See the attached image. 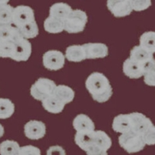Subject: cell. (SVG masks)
I'll return each mask as SVG.
<instances>
[{"instance_id":"obj_19","label":"cell","mask_w":155,"mask_h":155,"mask_svg":"<svg viewBox=\"0 0 155 155\" xmlns=\"http://www.w3.org/2000/svg\"><path fill=\"white\" fill-rule=\"evenodd\" d=\"M72 10L73 9L68 4L64 3V2H58L51 5L49 12L50 16L58 18L64 21L68 16L71 13Z\"/></svg>"},{"instance_id":"obj_35","label":"cell","mask_w":155,"mask_h":155,"mask_svg":"<svg viewBox=\"0 0 155 155\" xmlns=\"http://www.w3.org/2000/svg\"><path fill=\"white\" fill-rule=\"evenodd\" d=\"M48 154H64L65 151L64 150V149L62 147L59 146H54L50 147V149L48 151Z\"/></svg>"},{"instance_id":"obj_30","label":"cell","mask_w":155,"mask_h":155,"mask_svg":"<svg viewBox=\"0 0 155 155\" xmlns=\"http://www.w3.org/2000/svg\"><path fill=\"white\" fill-rule=\"evenodd\" d=\"M130 3L133 10L140 12L150 7L151 5V0H132Z\"/></svg>"},{"instance_id":"obj_13","label":"cell","mask_w":155,"mask_h":155,"mask_svg":"<svg viewBox=\"0 0 155 155\" xmlns=\"http://www.w3.org/2000/svg\"><path fill=\"white\" fill-rule=\"evenodd\" d=\"M94 140H95V130L76 131L74 135L75 143L81 150L85 152L93 144Z\"/></svg>"},{"instance_id":"obj_34","label":"cell","mask_w":155,"mask_h":155,"mask_svg":"<svg viewBox=\"0 0 155 155\" xmlns=\"http://www.w3.org/2000/svg\"><path fill=\"white\" fill-rule=\"evenodd\" d=\"M143 77H144V82L146 85L155 87V70L150 71L149 72L146 73Z\"/></svg>"},{"instance_id":"obj_6","label":"cell","mask_w":155,"mask_h":155,"mask_svg":"<svg viewBox=\"0 0 155 155\" xmlns=\"http://www.w3.org/2000/svg\"><path fill=\"white\" fill-rule=\"evenodd\" d=\"M35 20L34 12L31 7L27 5H18L13 9L12 25L15 27H23V25Z\"/></svg>"},{"instance_id":"obj_14","label":"cell","mask_w":155,"mask_h":155,"mask_svg":"<svg viewBox=\"0 0 155 155\" xmlns=\"http://www.w3.org/2000/svg\"><path fill=\"white\" fill-rule=\"evenodd\" d=\"M123 71L124 74L130 78L137 79L144 75V71L142 65L130 58H127L124 62Z\"/></svg>"},{"instance_id":"obj_25","label":"cell","mask_w":155,"mask_h":155,"mask_svg":"<svg viewBox=\"0 0 155 155\" xmlns=\"http://www.w3.org/2000/svg\"><path fill=\"white\" fill-rule=\"evenodd\" d=\"M14 8L8 3H0V25H12Z\"/></svg>"},{"instance_id":"obj_1","label":"cell","mask_w":155,"mask_h":155,"mask_svg":"<svg viewBox=\"0 0 155 155\" xmlns=\"http://www.w3.org/2000/svg\"><path fill=\"white\" fill-rule=\"evenodd\" d=\"M85 86L94 100L98 102H107L113 95V88L109 79L102 73L90 74L85 81Z\"/></svg>"},{"instance_id":"obj_4","label":"cell","mask_w":155,"mask_h":155,"mask_svg":"<svg viewBox=\"0 0 155 155\" xmlns=\"http://www.w3.org/2000/svg\"><path fill=\"white\" fill-rule=\"evenodd\" d=\"M130 58L140 64L144 74L150 71L155 70V59L153 54L145 50L140 45L135 46L131 50Z\"/></svg>"},{"instance_id":"obj_32","label":"cell","mask_w":155,"mask_h":155,"mask_svg":"<svg viewBox=\"0 0 155 155\" xmlns=\"http://www.w3.org/2000/svg\"><path fill=\"white\" fill-rule=\"evenodd\" d=\"M41 153L40 149L34 146L28 145V146L21 147L19 149V154H35L40 155Z\"/></svg>"},{"instance_id":"obj_28","label":"cell","mask_w":155,"mask_h":155,"mask_svg":"<svg viewBox=\"0 0 155 155\" xmlns=\"http://www.w3.org/2000/svg\"><path fill=\"white\" fill-rule=\"evenodd\" d=\"M94 143L107 150L112 146V140L106 133L102 130H95V140Z\"/></svg>"},{"instance_id":"obj_9","label":"cell","mask_w":155,"mask_h":155,"mask_svg":"<svg viewBox=\"0 0 155 155\" xmlns=\"http://www.w3.org/2000/svg\"><path fill=\"white\" fill-rule=\"evenodd\" d=\"M107 8L115 17L127 16L133 11L129 0H107Z\"/></svg>"},{"instance_id":"obj_21","label":"cell","mask_w":155,"mask_h":155,"mask_svg":"<svg viewBox=\"0 0 155 155\" xmlns=\"http://www.w3.org/2000/svg\"><path fill=\"white\" fill-rule=\"evenodd\" d=\"M73 127L76 131L95 130V124L88 116L79 114L73 120Z\"/></svg>"},{"instance_id":"obj_20","label":"cell","mask_w":155,"mask_h":155,"mask_svg":"<svg viewBox=\"0 0 155 155\" xmlns=\"http://www.w3.org/2000/svg\"><path fill=\"white\" fill-rule=\"evenodd\" d=\"M53 95H54L58 99H60L64 105L72 102L74 98V90L70 87L64 85H57Z\"/></svg>"},{"instance_id":"obj_24","label":"cell","mask_w":155,"mask_h":155,"mask_svg":"<svg viewBox=\"0 0 155 155\" xmlns=\"http://www.w3.org/2000/svg\"><path fill=\"white\" fill-rule=\"evenodd\" d=\"M15 106L9 99L0 98V120L8 119L13 115Z\"/></svg>"},{"instance_id":"obj_7","label":"cell","mask_w":155,"mask_h":155,"mask_svg":"<svg viewBox=\"0 0 155 155\" xmlns=\"http://www.w3.org/2000/svg\"><path fill=\"white\" fill-rule=\"evenodd\" d=\"M65 55L62 52L55 50L47 51L43 56V64L47 69L51 71H58L64 65Z\"/></svg>"},{"instance_id":"obj_3","label":"cell","mask_w":155,"mask_h":155,"mask_svg":"<svg viewBox=\"0 0 155 155\" xmlns=\"http://www.w3.org/2000/svg\"><path fill=\"white\" fill-rule=\"evenodd\" d=\"M88 22L86 12L81 9H73L64 21V30L69 34H78L84 30Z\"/></svg>"},{"instance_id":"obj_15","label":"cell","mask_w":155,"mask_h":155,"mask_svg":"<svg viewBox=\"0 0 155 155\" xmlns=\"http://www.w3.org/2000/svg\"><path fill=\"white\" fill-rule=\"evenodd\" d=\"M23 38L19 28L12 25H0V41H12L17 42Z\"/></svg>"},{"instance_id":"obj_27","label":"cell","mask_w":155,"mask_h":155,"mask_svg":"<svg viewBox=\"0 0 155 155\" xmlns=\"http://www.w3.org/2000/svg\"><path fill=\"white\" fill-rule=\"evenodd\" d=\"M19 30L23 37L26 39L34 38L39 34L38 26L35 20L23 25V27H19Z\"/></svg>"},{"instance_id":"obj_26","label":"cell","mask_w":155,"mask_h":155,"mask_svg":"<svg viewBox=\"0 0 155 155\" xmlns=\"http://www.w3.org/2000/svg\"><path fill=\"white\" fill-rule=\"evenodd\" d=\"M19 143L14 140H5L0 143V154L16 155L19 154Z\"/></svg>"},{"instance_id":"obj_18","label":"cell","mask_w":155,"mask_h":155,"mask_svg":"<svg viewBox=\"0 0 155 155\" xmlns=\"http://www.w3.org/2000/svg\"><path fill=\"white\" fill-rule=\"evenodd\" d=\"M65 58L69 61L81 62L87 59L85 48L83 45H71L68 47L65 51Z\"/></svg>"},{"instance_id":"obj_5","label":"cell","mask_w":155,"mask_h":155,"mask_svg":"<svg viewBox=\"0 0 155 155\" xmlns=\"http://www.w3.org/2000/svg\"><path fill=\"white\" fill-rule=\"evenodd\" d=\"M54 81L45 78H41L36 81L30 88V94L36 100L42 101L52 95L56 87Z\"/></svg>"},{"instance_id":"obj_10","label":"cell","mask_w":155,"mask_h":155,"mask_svg":"<svg viewBox=\"0 0 155 155\" xmlns=\"http://www.w3.org/2000/svg\"><path fill=\"white\" fill-rule=\"evenodd\" d=\"M24 134L30 140H39L46 134V126L41 121L30 120L24 126Z\"/></svg>"},{"instance_id":"obj_22","label":"cell","mask_w":155,"mask_h":155,"mask_svg":"<svg viewBox=\"0 0 155 155\" xmlns=\"http://www.w3.org/2000/svg\"><path fill=\"white\" fill-rule=\"evenodd\" d=\"M44 30L50 34H60L64 30V20L49 16L44 20Z\"/></svg>"},{"instance_id":"obj_16","label":"cell","mask_w":155,"mask_h":155,"mask_svg":"<svg viewBox=\"0 0 155 155\" xmlns=\"http://www.w3.org/2000/svg\"><path fill=\"white\" fill-rule=\"evenodd\" d=\"M112 127L115 132L120 134H124L131 130L132 124L130 114H120L116 116L113 120Z\"/></svg>"},{"instance_id":"obj_33","label":"cell","mask_w":155,"mask_h":155,"mask_svg":"<svg viewBox=\"0 0 155 155\" xmlns=\"http://www.w3.org/2000/svg\"><path fill=\"white\" fill-rule=\"evenodd\" d=\"M86 153L88 155H106L108 153V151L104 150L101 147L95 144V143H93L92 146L88 148V150H87Z\"/></svg>"},{"instance_id":"obj_31","label":"cell","mask_w":155,"mask_h":155,"mask_svg":"<svg viewBox=\"0 0 155 155\" xmlns=\"http://www.w3.org/2000/svg\"><path fill=\"white\" fill-rule=\"evenodd\" d=\"M143 138L146 145L155 144V126H152L143 134Z\"/></svg>"},{"instance_id":"obj_29","label":"cell","mask_w":155,"mask_h":155,"mask_svg":"<svg viewBox=\"0 0 155 155\" xmlns=\"http://www.w3.org/2000/svg\"><path fill=\"white\" fill-rule=\"evenodd\" d=\"M14 41H0V58H11L15 47Z\"/></svg>"},{"instance_id":"obj_38","label":"cell","mask_w":155,"mask_h":155,"mask_svg":"<svg viewBox=\"0 0 155 155\" xmlns=\"http://www.w3.org/2000/svg\"><path fill=\"white\" fill-rule=\"evenodd\" d=\"M129 1H130H130H132V0H129Z\"/></svg>"},{"instance_id":"obj_11","label":"cell","mask_w":155,"mask_h":155,"mask_svg":"<svg viewBox=\"0 0 155 155\" xmlns=\"http://www.w3.org/2000/svg\"><path fill=\"white\" fill-rule=\"evenodd\" d=\"M132 130L137 134L143 135L148 129L153 126V123L145 115L140 113H130Z\"/></svg>"},{"instance_id":"obj_12","label":"cell","mask_w":155,"mask_h":155,"mask_svg":"<svg viewBox=\"0 0 155 155\" xmlns=\"http://www.w3.org/2000/svg\"><path fill=\"white\" fill-rule=\"evenodd\" d=\"M85 48L87 59L106 58L109 53V49L106 44L101 43H88L83 44Z\"/></svg>"},{"instance_id":"obj_8","label":"cell","mask_w":155,"mask_h":155,"mask_svg":"<svg viewBox=\"0 0 155 155\" xmlns=\"http://www.w3.org/2000/svg\"><path fill=\"white\" fill-rule=\"evenodd\" d=\"M32 53V45L28 39L22 38L15 43L14 51L11 59L16 61H27Z\"/></svg>"},{"instance_id":"obj_23","label":"cell","mask_w":155,"mask_h":155,"mask_svg":"<svg viewBox=\"0 0 155 155\" xmlns=\"http://www.w3.org/2000/svg\"><path fill=\"white\" fill-rule=\"evenodd\" d=\"M140 45L150 53H155V32L143 33L140 38Z\"/></svg>"},{"instance_id":"obj_37","label":"cell","mask_w":155,"mask_h":155,"mask_svg":"<svg viewBox=\"0 0 155 155\" xmlns=\"http://www.w3.org/2000/svg\"><path fill=\"white\" fill-rule=\"evenodd\" d=\"M9 0H0V3H8Z\"/></svg>"},{"instance_id":"obj_36","label":"cell","mask_w":155,"mask_h":155,"mask_svg":"<svg viewBox=\"0 0 155 155\" xmlns=\"http://www.w3.org/2000/svg\"><path fill=\"white\" fill-rule=\"evenodd\" d=\"M4 134V127H2V124H0V138L2 137Z\"/></svg>"},{"instance_id":"obj_2","label":"cell","mask_w":155,"mask_h":155,"mask_svg":"<svg viewBox=\"0 0 155 155\" xmlns=\"http://www.w3.org/2000/svg\"><path fill=\"white\" fill-rule=\"evenodd\" d=\"M119 143L121 147L130 153L140 151L146 146L143 135L134 132L132 130L121 134L119 137Z\"/></svg>"},{"instance_id":"obj_17","label":"cell","mask_w":155,"mask_h":155,"mask_svg":"<svg viewBox=\"0 0 155 155\" xmlns=\"http://www.w3.org/2000/svg\"><path fill=\"white\" fill-rule=\"evenodd\" d=\"M41 102H42L43 107L45 109V110L54 114L61 113L65 106L53 94L43 99Z\"/></svg>"}]
</instances>
